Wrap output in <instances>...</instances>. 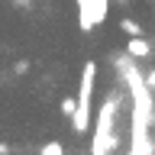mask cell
<instances>
[{"label": "cell", "mask_w": 155, "mask_h": 155, "mask_svg": "<svg viewBox=\"0 0 155 155\" xmlns=\"http://www.w3.org/2000/svg\"><path fill=\"white\" fill-rule=\"evenodd\" d=\"M126 52H129V58H149L152 55V45H149L142 36H133L126 42Z\"/></svg>", "instance_id": "2"}, {"label": "cell", "mask_w": 155, "mask_h": 155, "mask_svg": "<svg viewBox=\"0 0 155 155\" xmlns=\"http://www.w3.org/2000/svg\"><path fill=\"white\" fill-rule=\"evenodd\" d=\"M39 155H65V145L58 142V139H52V142L42 145V152H39Z\"/></svg>", "instance_id": "4"}, {"label": "cell", "mask_w": 155, "mask_h": 155, "mask_svg": "<svg viewBox=\"0 0 155 155\" xmlns=\"http://www.w3.org/2000/svg\"><path fill=\"white\" fill-rule=\"evenodd\" d=\"M120 29H123L129 39H133V36H142V26H139L136 19H120Z\"/></svg>", "instance_id": "3"}, {"label": "cell", "mask_w": 155, "mask_h": 155, "mask_svg": "<svg viewBox=\"0 0 155 155\" xmlns=\"http://www.w3.org/2000/svg\"><path fill=\"white\" fill-rule=\"evenodd\" d=\"M94 78H97V65L87 61L84 65V74H81V87H78V107H74V116H71V129L78 136L87 133L91 126V97H94Z\"/></svg>", "instance_id": "1"}]
</instances>
